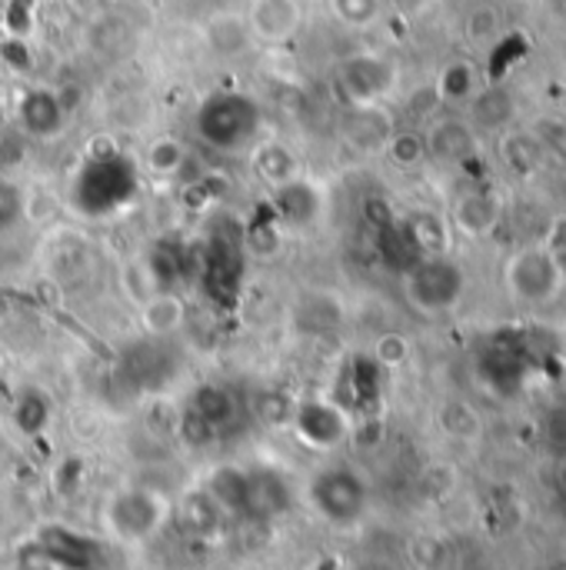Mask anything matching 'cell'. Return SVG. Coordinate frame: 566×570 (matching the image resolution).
Listing matches in <instances>:
<instances>
[{"label":"cell","instance_id":"6da1fadb","mask_svg":"<svg viewBox=\"0 0 566 570\" xmlns=\"http://www.w3.org/2000/svg\"><path fill=\"white\" fill-rule=\"evenodd\" d=\"M500 284L520 311H550L566 297L564 257L547 240H524L504 257Z\"/></svg>","mask_w":566,"mask_h":570},{"label":"cell","instance_id":"7a4b0ae2","mask_svg":"<svg viewBox=\"0 0 566 570\" xmlns=\"http://www.w3.org/2000/svg\"><path fill=\"white\" fill-rule=\"evenodd\" d=\"M470 271L464 261H457V254L414 257L400 277L407 307L427 321H444L457 314L470 294Z\"/></svg>","mask_w":566,"mask_h":570},{"label":"cell","instance_id":"3957f363","mask_svg":"<svg viewBox=\"0 0 566 570\" xmlns=\"http://www.w3.org/2000/svg\"><path fill=\"white\" fill-rule=\"evenodd\" d=\"M197 137L217 154H240L260 140L264 107L244 90H214L200 100L193 117Z\"/></svg>","mask_w":566,"mask_h":570},{"label":"cell","instance_id":"277c9868","mask_svg":"<svg viewBox=\"0 0 566 570\" xmlns=\"http://www.w3.org/2000/svg\"><path fill=\"white\" fill-rule=\"evenodd\" d=\"M173 518V504L163 491L147 484H127L107 494L100 508V521L107 538L117 544H147L153 541Z\"/></svg>","mask_w":566,"mask_h":570},{"label":"cell","instance_id":"5b68a950","mask_svg":"<svg viewBox=\"0 0 566 570\" xmlns=\"http://www.w3.org/2000/svg\"><path fill=\"white\" fill-rule=\"evenodd\" d=\"M307 504L324 524L350 531L370 511V484L354 464H324L307 481Z\"/></svg>","mask_w":566,"mask_h":570},{"label":"cell","instance_id":"8992f818","mask_svg":"<svg viewBox=\"0 0 566 570\" xmlns=\"http://www.w3.org/2000/svg\"><path fill=\"white\" fill-rule=\"evenodd\" d=\"M334 83L347 107H377L397 94L400 63L384 50H357L337 63Z\"/></svg>","mask_w":566,"mask_h":570},{"label":"cell","instance_id":"52a82bcc","mask_svg":"<svg viewBox=\"0 0 566 570\" xmlns=\"http://www.w3.org/2000/svg\"><path fill=\"white\" fill-rule=\"evenodd\" d=\"M287 424L294 438L317 454H334L354 438V414L324 394L294 397V411Z\"/></svg>","mask_w":566,"mask_h":570},{"label":"cell","instance_id":"ba28073f","mask_svg":"<svg viewBox=\"0 0 566 570\" xmlns=\"http://www.w3.org/2000/svg\"><path fill=\"white\" fill-rule=\"evenodd\" d=\"M270 200V217L277 220V227L284 234H314L317 227H324L327 214H330V187L310 174H300L274 190H267Z\"/></svg>","mask_w":566,"mask_h":570},{"label":"cell","instance_id":"9c48e42d","mask_svg":"<svg viewBox=\"0 0 566 570\" xmlns=\"http://www.w3.org/2000/svg\"><path fill=\"white\" fill-rule=\"evenodd\" d=\"M447 217H450L457 240L480 244V240H490L507 224V200L490 184H470L460 194H454Z\"/></svg>","mask_w":566,"mask_h":570},{"label":"cell","instance_id":"30bf717a","mask_svg":"<svg viewBox=\"0 0 566 570\" xmlns=\"http://www.w3.org/2000/svg\"><path fill=\"white\" fill-rule=\"evenodd\" d=\"M240 417V401L224 384H200L193 397L187 401V411L180 417V431L193 444H210L220 434H227Z\"/></svg>","mask_w":566,"mask_h":570},{"label":"cell","instance_id":"8fae6325","mask_svg":"<svg viewBox=\"0 0 566 570\" xmlns=\"http://www.w3.org/2000/svg\"><path fill=\"white\" fill-rule=\"evenodd\" d=\"M424 137H427L430 160L440 164V167H450V170H464V167L477 164L480 154H484V137L457 110L437 114L434 120H427Z\"/></svg>","mask_w":566,"mask_h":570},{"label":"cell","instance_id":"7c38bea8","mask_svg":"<svg viewBox=\"0 0 566 570\" xmlns=\"http://www.w3.org/2000/svg\"><path fill=\"white\" fill-rule=\"evenodd\" d=\"M244 17L257 43L284 47L304 27V3L300 0H247Z\"/></svg>","mask_w":566,"mask_h":570},{"label":"cell","instance_id":"4fadbf2b","mask_svg":"<svg viewBox=\"0 0 566 570\" xmlns=\"http://www.w3.org/2000/svg\"><path fill=\"white\" fill-rule=\"evenodd\" d=\"M290 504L294 491L280 471L244 468V521H274L287 514Z\"/></svg>","mask_w":566,"mask_h":570},{"label":"cell","instance_id":"5bb4252c","mask_svg":"<svg viewBox=\"0 0 566 570\" xmlns=\"http://www.w3.org/2000/svg\"><path fill=\"white\" fill-rule=\"evenodd\" d=\"M497 157L517 180H534L550 167V150L540 137V130L514 124L504 134H497Z\"/></svg>","mask_w":566,"mask_h":570},{"label":"cell","instance_id":"9a60e30c","mask_svg":"<svg viewBox=\"0 0 566 570\" xmlns=\"http://www.w3.org/2000/svg\"><path fill=\"white\" fill-rule=\"evenodd\" d=\"M394 114L387 104L377 107H347L340 120V140L357 154V157H380L390 134H394Z\"/></svg>","mask_w":566,"mask_h":570},{"label":"cell","instance_id":"2e32d148","mask_svg":"<svg viewBox=\"0 0 566 570\" xmlns=\"http://www.w3.org/2000/svg\"><path fill=\"white\" fill-rule=\"evenodd\" d=\"M400 230L407 237V244L414 247L417 257H437V254H454L457 247V234L450 227L447 210L430 207V204H417L400 217Z\"/></svg>","mask_w":566,"mask_h":570},{"label":"cell","instance_id":"e0dca14e","mask_svg":"<svg viewBox=\"0 0 566 570\" xmlns=\"http://www.w3.org/2000/svg\"><path fill=\"white\" fill-rule=\"evenodd\" d=\"M17 124L33 140H53L67 127V104L53 87H27L17 100Z\"/></svg>","mask_w":566,"mask_h":570},{"label":"cell","instance_id":"ac0fdd59","mask_svg":"<svg viewBox=\"0 0 566 570\" xmlns=\"http://www.w3.org/2000/svg\"><path fill=\"white\" fill-rule=\"evenodd\" d=\"M460 114L470 120V127L480 137L484 134L497 137V134H504L507 127H514L520 120V104H517V94L507 83H484L480 94Z\"/></svg>","mask_w":566,"mask_h":570},{"label":"cell","instance_id":"d6986e66","mask_svg":"<svg viewBox=\"0 0 566 570\" xmlns=\"http://www.w3.org/2000/svg\"><path fill=\"white\" fill-rule=\"evenodd\" d=\"M200 40H203V47H207L214 57H220V60H237V57H244V53L257 43L254 33H250V23H247L244 10H227V7L214 10V13L203 20Z\"/></svg>","mask_w":566,"mask_h":570},{"label":"cell","instance_id":"ffe728a7","mask_svg":"<svg viewBox=\"0 0 566 570\" xmlns=\"http://www.w3.org/2000/svg\"><path fill=\"white\" fill-rule=\"evenodd\" d=\"M484 83H487V80H484L480 67H477L470 57H450V60L437 70L430 90H434V100H437L440 107L460 114V110L480 94Z\"/></svg>","mask_w":566,"mask_h":570},{"label":"cell","instance_id":"44dd1931","mask_svg":"<svg viewBox=\"0 0 566 570\" xmlns=\"http://www.w3.org/2000/svg\"><path fill=\"white\" fill-rule=\"evenodd\" d=\"M250 170L257 174V180L267 190H274V187L300 177L304 174V164H300V154L287 140L267 137V140H257L250 147Z\"/></svg>","mask_w":566,"mask_h":570},{"label":"cell","instance_id":"7402d4cb","mask_svg":"<svg viewBox=\"0 0 566 570\" xmlns=\"http://www.w3.org/2000/svg\"><path fill=\"white\" fill-rule=\"evenodd\" d=\"M137 307H140V327L153 341H170L187 324V304L177 291H157Z\"/></svg>","mask_w":566,"mask_h":570},{"label":"cell","instance_id":"603a6c76","mask_svg":"<svg viewBox=\"0 0 566 570\" xmlns=\"http://www.w3.org/2000/svg\"><path fill=\"white\" fill-rule=\"evenodd\" d=\"M437 428L457 444H477L484 438V414L467 397H447L437 407Z\"/></svg>","mask_w":566,"mask_h":570},{"label":"cell","instance_id":"cb8c5ba5","mask_svg":"<svg viewBox=\"0 0 566 570\" xmlns=\"http://www.w3.org/2000/svg\"><path fill=\"white\" fill-rule=\"evenodd\" d=\"M390 167L397 170H420L424 164H430V154H427V137H424V127H394L384 154H380Z\"/></svg>","mask_w":566,"mask_h":570},{"label":"cell","instance_id":"d4e9b609","mask_svg":"<svg viewBox=\"0 0 566 570\" xmlns=\"http://www.w3.org/2000/svg\"><path fill=\"white\" fill-rule=\"evenodd\" d=\"M120 287L133 304H143L147 297H153L157 291H167L160 264L153 257H130L120 267Z\"/></svg>","mask_w":566,"mask_h":570},{"label":"cell","instance_id":"484cf974","mask_svg":"<svg viewBox=\"0 0 566 570\" xmlns=\"http://www.w3.org/2000/svg\"><path fill=\"white\" fill-rule=\"evenodd\" d=\"M180 521H183V528L193 534V538H214V534H220L224 531V524H227V518H224V511L210 501V494L200 488V491H193L183 504H180Z\"/></svg>","mask_w":566,"mask_h":570},{"label":"cell","instance_id":"4316f807","mask_svg":"<svg viewBox=\"0 0 566 570\" xmlns=\"http://www.w3.org/2000/svg\"><path fill=\"white\" fill-rule=\"evenodd\" d=\"M504 33V17L494 3H477L464 13V40L477 50H487L500 40Z\"/></svg>","mask_w":566,"mask_h":570},{"label":"cell","instance_id":"83f0119b","mask_svg":"<svg viewBox=\"0 0 566 570\" xmlns=\"http://www.w3.org/2000/svg\"><path fill=\"white\" fill-rule=\"evenodd\" d=\"M50 417H53V404H50V397H47L43 391H37V387L23 391V394L17 397V404H13V424H17L23 434H30V438L40 434V431H47Z\"/></svg>","mask_w":566,"mask_h":570},{"label":"cell","instance_id":"f1b7e54d","mask_svg":"<svg viewBox=\"0 0 566 570\" xmlns=\"http://www.w3.org/2000/svg\"><path fill=\"white\" fill-rule=\"evenodd\" d=\"M327 3L334 20L347 30H370L380 23L387 10V0H327Z\"/></svg>","mask_w":566,"mask_h":570},{"label":"cell","instance_id":"f546056e","mask_svg":"<svg viewBox=\"0 0 566 570\" xmlns=\"http://www.w3.org/2000/svg\"><path fill=\"white\" fill-rule=\"evenodd\" d=\"M414 357V344L404 331H384L374 337V347H370V361L380 367V371H400L407 367Z\"/></svg>","mask_w":566,"mask_h":570},{"label":"cell","instance_id":"4dcf8cb0","mask_svg":"<svg viewBox=\"0 0 566 570\" xmlns=\"http://www.w3.org/2000/svg\"><path fill=\"white\" fill-rule=\"evenodd\" d=\"M147 167L160 177H177L187 167V147L177 137H157L147 147Z\"/></svg>","mask_w":566,"mask_h":570},{"label":"cell","instance_id":"1f68e13d","mask_svg":"<svg viewBox=\"0 0 566 570\" xmlns=\"http://www.w3.org/2000/svg\"><path fill=\"white\" fill-rule=\"evenodd\" d=\"M50 267H53V277L57 281H73L87 271L90 264V254L80 240H57L53 244V254H50Z\"/></svg>","mask_w":566,"mask_h":570},{"label":"cell","instance_id":"d6a6232c","mask_svg":"<svg viewBox=\"0 0 566 570\" xmlns=\"http://www.w3.org/2000/svg\"><path fill=\"white\" fill-rule=\"evenodd\" d=\"M20 217H23V190L3 184V187H0V230L13 227Z\"/></svg>","mask_w":566,"mask_h":570},{"label":"cell","instance_id":"836d02e7","mask_svg":"<svg viewBox=\"0 0 566 570\" xmlns=\"http://www.w3.org/2000/svg\"><path fill=\"white\" fill-rule=\"evenodd\" d=\"M310 570H354L347 561H340V558H320L317 564H310Z\"/></svg>","mask_w":566,"mask_h":570},{"label":"cell","instance_id":"e575fe53","mask_svg":"<svg viewBox=\"0 0 566 570\" xmlns=\"http://www.w3.org/2000/svg\"><path fill=\"white\" fill-rule=\"evenodd\" d=\"M560 484L566 488V464H564V471H560Z\"/></svg>","mask_w":566,"mask_h":570}]
</instances>
